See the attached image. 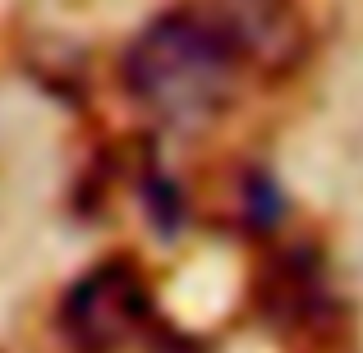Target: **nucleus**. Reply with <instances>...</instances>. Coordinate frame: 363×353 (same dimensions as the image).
<instances>
[{"label": "nucleus", "instance_id": "f03ea898", "mask_svg": "<svg viewBox=\"0 0 363 353\" xmlns=\"http://www.w3.org/2000/svg\"><path fill=\"white\" fill-rule=\"evenodd\" d=\"M60 335L74 353H116L157 326L152 289L124 257L83 271L60 299Z\"/></svg>", "mask_w": 363, "mask_h": 353}, {"label": "nucleus", "instance_id": "7ed1b4c3", "mask_svg": "<svg viewBox=\"0 0 363 353\" xmlns=\"http://www.w3.org/2000/svg\"><path fill=\"white\" fill-rule=\"evenodd\" d=\"M221 28L235 37L248 64L290 69L303 51V23L290 0H207Z\"/></svg>", "mask_w": 363, "mask_h": 353}, {"label": "nucleus", "instance_id": "20e7f679", "mask_svg": "<svg viewBox=\"0 0 363 353\" xmlns=\"http://www.w3.org/2000/svg\"><path fill=\"white\" fill-rule=\"evenodd\" d=\"M116 353H203V349L189 345V340H179V335H170V330H161V326H152L147 335H138L133 345H124Z\"/></svg>", "mask_w": 363, "mask_h": 353}, {"label": "nucleus", "instance_id": "f257e3e1", "mask_svg": "<svg viewBox=\"0 0 363 353\" xmlns=\"http://www.w3.org/2000/svg\"><path fill=\"white\" fill-rule=\"evenodd\" d=\"M244 69V51L207 5L152 18L120 60L129 101L152 124L179 133H194L221 115Z\"/></svg>", "mask_w": 363, "mask_h": 353}]
</instances>
